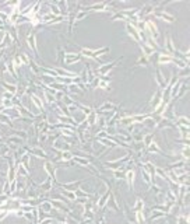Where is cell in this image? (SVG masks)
I'll return each mask as SVG.
<instances>
[{
    "label": "cell",
    "mask_w": 190,
    "mask_h": 224,
    "mask_svg": "<svg viewBox=\"0 0 190 224\" xmlns=\"http://www.w3.org/2000/svg\"><path fill=\"white\" fill-rule=\"evenodd\" d=\"M155 76H157V83H158L159 87H164L165 86V80H164V74H161V70L157 69L155 70Z\"/></svg>",
    "instance_id": "cell-8"
},
{
    "label": "cell",
    "mask_w": 190,
    "mask_h": 224,
    "mask_svg": "<svg viewBox=\"0 0 190 224\" xmlns=\"http://www.w3.org/2000/svg\"><path fill=\"white\" fill-rule=\"evenodd\" d=\"M37 28H34L31 32H29V35H27V44H28V46L32 49V52L35 53L37 56H39V58H42L41 55H39L38 52V48H37Z\"/></svg>",
    "instance_id": "cell-1"
},
{
    "label": "cell",
    "mask_w": 190,
    "mask_h": 224,
    "mask_svg": "<svg viewBox=\"0 0 190 224\" xmlns=\"http://www.w3.org/2000/svg\"><path fill=\"white\" fill-rule=\"evenodd\" d=\"M29 97H31V100L34 101V104H35V105L38 107L39 109H44V104H42V100H41V98H39V97H38V95H35V94H31V95H29Z\"/></svg>",
    "instance_id": "cell-10"
},
{
    "label": "cell",
    "mask_w": 190,
    "mask_h": 224,
    "mask_svg": "<svg viewBox=\"0 0 190 224\" xmlns=\"http://www.w3.org/2000/svg\"><path fill=\"white\" fill-rule=\"evenodd\" d=\"M64 63L66 65H71V63H77V62L81 60V55L80 53H69L66 52L64 53Z\"/></svg>",
    "instance_id": "cell-3"
},
{
    "label": "cell",
    "mask_w": 190,
    "mask_h": 224,
    "mask_svg": "<svg viewBox=\"0 0 190 224\" xmlns=\"http://www.w3.org/2000/svg\"><path fill=\"white\" fill-rule=\"evenodd\" d=\"M148 56H146V55H143V53H141V56H140V59H138L137 62H136V65H134V67H137L138 65H140V66H148V63H150V60H148Z\"/></svg>",
    "instance_id": "cell-5"
},
{
    "label": "cell",
    "mask_w": 190,
    "mask_h": 224,
    "mask_svg": "<svg viewBox=\"0 0 190 224\" xmlns=\"http://www.w3.org/2000/svg\"><path fill=\"white\" fill-rule=\"evenodd\" d=\"M6 70H7V60L2 59V60H0V77H3Z\"/></svg>",
    "instance_id": "cell-11"
},
{
    "label": "cell",
    "mask_w": 190,
    "mask_h": 224,
    "mask_svg": "<svg viewBox=\"0 0 190 224\" xmlns=\"http://www.w3.org/2000/svg\"><path fill=\"white\" fill-rule=\"evenodd\" d=\"M0 86H2L4 90H7V91L13 92V94H16L17 91V86L16 84H8V83H4V81H0Z\"/></svg>",
    "instance_id": "cell-7"
},
{
    "label": "cell",
    "mask_w": 190,
    "mask_h": 224,
    "mask_svg": "<svg viewBox=\"0 0 190 224\" xmlns=\"http://www.w3.org/2000/svg\"><path fill=\"white\" fill-rule=\"evenodd\" d=\"M162 91L164 90H158V91L154 94V97H152V107H157L159 104V101H162Z\"/></svg>",
    "instance_id": "cell-6"
},
{
    "label": "cell",
    "mask_w": 190,
    "mask_h": 224,
    "mask_svg": "<svg viewBox=\"0 0 190 224\" xmlns=\"http://www.w3.org/2000/svg\"><path fill=\"white\" fill-rule=\"evenodd\" d=\"M122 59H123V58L117 59V60H113V62H110V63H108V65H102V66H101V67H98V69H96L95 71H96V73H98V74H102V76H106V73H108V71L110 70V69H112V66H115V65H117V63H119L120 60H122Z\"/></svg>",
    "instance_id": "cell-2"
},
{
    "label": "cell",
    "mask_w": 190,
    "mask_h": 224,
    "mask_svg": "<svg viewBox=\"0 0 190 224\" xmlns=\"http://www.w3.org/2000/svg\"><path fill=\"white\" fill-rule=\"evenodd\" d=\"M155 16L158 17V18H162L164 21H167V23H173L175 21V17L173 16H169V14L167 13V11H158V10H155Z\"/></svg>",
    "instance_id": "cell-4"
},
{
    "label": "cell",
    "mask_w": 190,
    "mask_h": 224,
    "mask_svg": "<svg viewBox=\"0 0 190 224\" xmlns=\"http://www.w3.org/2000/svg\"><path fill=\"white\" fill-rule=\"evenodd\" d=\"M29 67H31V71L34 74H39L41 76V66L35 63V60H32V59L29 60Z\"/></svg>",
    "instance_id": "cell-9"
}]
</instances>
